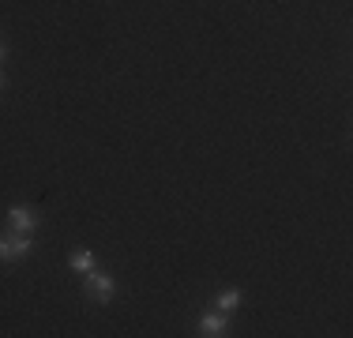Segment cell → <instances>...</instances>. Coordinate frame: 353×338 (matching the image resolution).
I'll return each mask as SVG.
<instances>
[{"label": "cell", "mask_w": 353, "mask_h": 338, "mask_svg": "<svg viewBox=\"0 0 353 338\" xmlns=\"http://www.w3.org/2000/svg\"><path fill=\"white\" fill-rule=\"evenodd\" d=\"M30 252H34V237L30 233H15V230L0 233V264H19Z\"/></svg>", "instance_id": "cell-1"}, {"label": "cell", "mask_w": 353, "mask_h": 338, "mask_svg": "<svg viewBox=\"0 0 353 338\" xmlns=\"http://www.w3.org/2000/svg\"><path fill=\"white\" fill-rule=\"evenodd\" d=\"M83 290H87V297L94 301V304H109L117 297V282L109 275H102V270H87V275H83Z\"/></svg>", "instance_id": "cell-2"}, {"label": "cell", "mask_w": 353, "mask_h": 338, "mask_svg": "<svg viewBox=\"0 0 353 338\" xmlns=\"http://www.w3.org/2000/svg\"><path fill=\"white\" fill-rule=\"evenodd\" d=\"M68 267L72 270H79V275H87V270H94L98 267V256L90 248H75L72 256H68Z\"/></svg>", "instance_id": "cell-5"}, {"label": "cell", "mask_w": 353, "mask_h": 338, "mask_svg": "<svg viewBox=\"0 0 353 338\" xmlns=\"http://www.w3.org/2000/svg\"><path fill=\"white\" fill-rule=\"evenodd\" d=\"M38 210L34 207H27V203H15V207H8V230H15V233H30L34 237L38 230Z\"/></svg>", "instance_id": "cell-3"}, {"label": "cell", "mask_w": 353, "mask_h": 338, "mask_svg": "<svg viewBox=\"0 0 353 338\" xmlns=\"http://www.w3.org/2000/svg\"><path fill=\"white\" fill-rule=\"evenodd\" d=\"M0 90H4V72H0Z\"/></svg>", "instance_id": "cell-7"}, {"label": "cell", "mask_w": 353, "mask_h": 338, "mask_svg": "<svg viewBox=\"0 0 353 338\" xmlns=\"http://www.w3.org/2000/svg\"><path fill=\"white\" fill-rule=\"evenodd\" d=\"M0 61H4V46H0Z\"/></svg>", "instance_id": "cell-8"}, {"label": "cell", "mask_w": 353, "mask_h": 338, "mask_svg": "<svg viewBox=\"0 0 353 338\" xmlns=\"http://www.w3.org/2000/svg\"><path fill=\"white\" fill-rule=\"evenodd\" d=\"M196 331L203 338H222L225 331H230V319H225V312H203Z\"/></svg>", "instance_id": "cell-4"}, {"label": "cell", "mask_w": 353, "mask_h": 338, "mask_svg": "<svg viewBox=\"0 0 353 338\" xmlns=\"http://www.w3.org/2000/svg\"><path fill=\"white\" fill-rule=\"evenodd\" d=\"M241 301H245V297H241V290H222L214 297V308L218 312H233V308H241Z\"/></svg>", "instance_id": "cell-6"}]
</instances>
